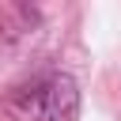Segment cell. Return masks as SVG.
<instances>
[{
	"mask_svg": "<svg viewBox=\"0 0 121 121\" xmlns=\"http://www.w3.org/2000/svg\"><path fill=\"white\" fill-rule=\"evenodd\" d=\"M42 117L45 121H76L79 117V87L72 76H53L42 83Z\"/></svg>",
	"mask_w": 121,
	"mask_h": 121,
	"instance_id": "1",
	"label": "cell"
}]
</instances>
